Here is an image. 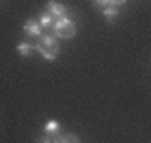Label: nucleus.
Returning a JSON list of instances; mask_svg holds the SVG:
<instances>
[{
    "label": "nucleus",
    "instance_id": "1",
    "mask_svg": "<svg viewBox=\"0 0 151 143\" xmlns=\"http://www.w3.org/2000/svg\"><path fill=\"white\" fill-rule=\"evenodd\" d=\"M36 50L40 52V57L45 60H55L58 57V40L55 34H45L38 38V42H36Z\"/></svg>",
    "mask_w": 151,
    "mask_h": 143
},
{
    "label": "nucleus",
    "instance_id": "2",
    "mask_svg": "<svg viewBox=\"0 0 151 143\" xmlns=\"http://www.w3.org/2000/svg\"><path fill=\"white\" fill-rule=\"evenodd\" d=\"M52 32H55L57 38H73L75 32H77L73 18H70V16H65V18L55 20V24H52Z\"/></svg>",
    "mask_w": 151,
    "mask_h": 143
},
{
    "label": "nucleus",
    "instance_id": "3",
    "mask_svg": "<svg viewBox=\"0 0 151 143\" xmlns=\"http://www.w3.org/2000/svg\"><path fill=\"white\" fill-rule=\"evenodd\" d=\"M47 12L55 18V20H58V18H65V16H69V8L65 6V4H60V2H57V0H48L47 4Z\"/></svg>",
    "mask_w": 151,
    "mask_h": 143
},
{
    "label": "nucleus",
    "instance_id": "4",
    "mask_svg": "<svg viewBox=\"0 0 151 143\" xmlns=\"http://www.w3.org/2000/svg\"><path fill=\"white\" fill-rule=\"evenodd\" d=\"M24 32H26V34L28 36H36V38H40V32H42V28H40V24H38V20H26V22H24Z\"/></svg>",
    "mask_w": 151,
    "mask_h": 143
},
{
    "label": "nucleus",
    "instance_id": "5",
    "mask_svg": "<svg viewBox=\"0 0 151 143\" xmlns=\"http://www.w3.org/2000/svg\"><path fill=\"white\" fill-rule=\"evenodd\" d=\"M52 143H81V137H77L75 133H65V135H55Z\"/></svg>",
    "mask_w": 151,
    "mask_h": 143
},
{
    "label": "nucleus",
    "instance_id": "6",
    "mask_svg": "<svg viewBox=\"0 0 151 143\" xmlns=\"http://www.w3.org/2000/svg\"><path fill=\"white\" fill-rule=\"evenodd\" d=\"M58 131H60L58 121H55V119L47 121V125H45V135H48V137H55V135H58Z\"/></svg>",
    "mask_w": 151,
    "mask_h": 143
},
{
    "label": "nucleus",
    "instance_id": "7",
    "mask_svg": "<svg viewBox=\"0 0 151 143\" xmlns=\"http://www.w3.org/2000/svg\"><path fill=\"white\" fill-rule=\"evenodd\" d=\"M38 24H40V28H52V24H55V18H52L48 12H42V14L38 16Z\"/></svg>",
    "mask_w": 151,
    "mask_h": 143
},
{
    "label": "nucleus",
    "instance_id": "8",
    "mask_svg": "<svg viewBox=\"0 0 151 143\" xmlns=\"http://www.w3.org/2000/svg\"><path fill=\"white\" fill-rule=\"evenodd\" d=\"M16 50H18V55H20V57H30V52L35 50V47H32V45H28V42H20V45L16 47Z\"/></svg>",
    "mask_w": 151,
    "mask_h": 143
},
{
    "label": "nucleus",
    "instance_id": "9",
    "mask_svg": "<svg viewBox=\"0 0 151 143\" xmlns=\"http://www.w3.org/2000/svg\"><path fill=\"white\" fill-rule=\"evenodd\" d=\"M103 16L109 20V22H113L117 16H119V8H115V6H109V8H105V10H103Z\"/></svg>",
    "mask_w": 151,
    "mask_h": 143
},
{
    "label": "nucleus",
    "instance_id": "10",
    "mask_svg": "<svg viewBox=\"0 0 151 143\" xmlns=\"http://www.w3.org/2000/svg\"><path fill=\"white\" fill-rule=\"evenodd\" d=\"M93 4H95V6H97L101 12H103L105 8H109V6H111V4H109V0H93Z\"/></svg>",
    "mask_w": 151,
    "mask_h": 143
},
{
    "label": "nucleus",
    "instance_id": "11",
    "mask_svg": "<svg viewBox=\"0 0 151 143\" xmlns=\"http://www.w3.org/2000/svg\"><path fill=\"white\" fill-rule=\"evenodd\" d=\"M125 2H127V0H109V4H111V6H115V8H119V6H123Z\"/></svg>",
    "mask_w": 151,
    "mask_h": 143
},
{
    "label": "nucleus",
    "instance_id": "12",
    "mask_svg": "<svg viewBox=\"0 0 151 143\" xmlns=\"http://www.w3.org/2000/svg\"><path fill=\"white\" fill-rule=\"evenodd\" d=\"M36 143H52V137H38V139H36Z\"/></svg>",
    "mask_w": 151,
    "mask_h": 143
}]
</instances>
